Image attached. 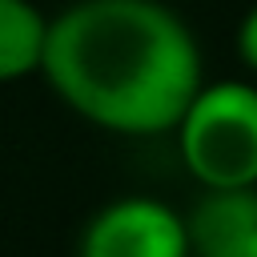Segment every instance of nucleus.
Segmentation results:
<instances>
[{
    "label": "nucleus",
    "instance_id": "obj_6",
    "mask_svg": "<svg viewBox=\"0 0 257 257\" xmlns=\"http://www.w3.org/2000/svg\"><path fill=\"white\" fill-rule=\"evenodd\" d=\"M237 56L257 72V4L245 12V20H241V28H237Z\"/></svg>",
    "mask_w": 257,
    "mask_h": 257
},
{
    "label": "nucleus",
    "instance_id": "obj_5",
    "mask_svg": "<svg viewBox=\"0 0 257 257\" xmlns=\"http://www.w3.org/2000/svg\"><path fill=\"white\" fill-rule=\"evenodd\" d=\"M48 20L28 0H0V80H16L40 68Z\"/></svg>",
    "mask_w": 257,
    "mask_h": 257
},
{
    "label": "nucleus",
    "instance_id": "obj_7",
    "mask_svg": "<svg viewBox=\"0 0 257 257\" xmlns=\"http://www.w3.org/2000/svg\"><path fill=\"white\" fill-rule=\"evenodd\" d=\"M189 257H193V253H189Z\"/></svg>",
    "mask_w": 257,
    "mask_h": 257
},
{
    "label": "nucleus",
    "instance_id": "obj_2",
    "mask_svg": "<svg viewBox=\"0 0 257 257\" xmlns=\"http://www.w3.org/2000/svg\"><path fill=\"white\" fill-rule=\"evenodd\" d=\"M177 149L205 189L257 185V88L245 80L201 84L177 120Z\"/></svg>",
    "mask_w": 257,
    "mask_h": 257
},
{
    "label": "nucleus",
    "instance_id": "obj_3",
    "mask_svg": "<svg viewBox=\"0 0 257 257\" xmlns=\"http://www.w3.org/2000/svg\"><path fill=\"white\" fill-rule=\"evenodd\" d=\"M76 257H189L185 217L157 197L108 201L84 225Z\"/></svg>",
    "mask_w": 257,
    "mask_h": 257
},
{
    "label": "nucleus",
    "instance_id": "obj_1",
    "mask_svg": "<svg viewBox=\"0 0 257 257\" xmlns=\"http://www.w3.org/2000/svg\"><path fill=\"white\" fill-rule=\"evenodd\" d=\"M84 120L120 137L173 133L201 88L185 20L157 0H80L48 20L40 68Z\"/></svg>",
    "mask_w": 257,
    "mask_h": 257
},
{
    "label": "nucleus",
    "instance_id": "obj_4",
    "mask_svg": "<svg viewBox=\"0 0 257 257\" xmlns=\"http://www.w3.org/2000/svg\"><path fill=\"white\" fill-rule=\"evenodd\" d=\"M193 257H257V185L205 189L185 217Z\"/></svg>",
    "mask_w": 257,
    "mask_h": 257
}]
</instances>
